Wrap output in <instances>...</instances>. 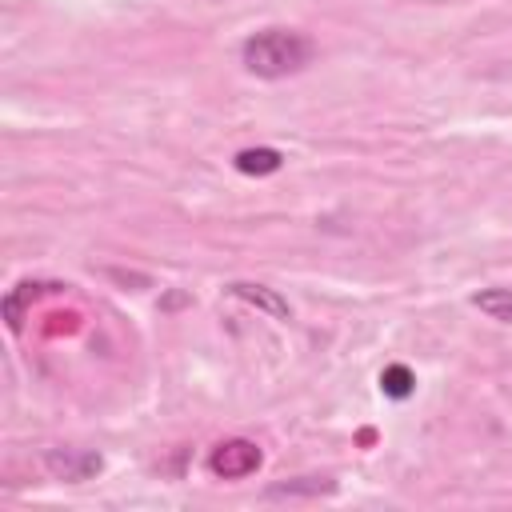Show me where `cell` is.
Listing matches in <instances>:
<instances>
[{"label": "cell", "instance_id": "5", "mask_svg": "<svg viewBox=\"0 0 512 512\" xmlns=\"http://www.w3.org/2000/svg\"><path fill=\"white\" fill-rule=\"evenodd\" d=\"M48 292H64V284H44V280H20L8 296H4V320H8V328L12 332H20L24 328V308L32 304V300H40V296H48Z\"/></svg>", "mask_w": 512, "mask_h": 512}, {"label": "cell", "instance_id": "1", "mask_svg": "<svg viewBox=\"0 0 512 512\" xmlns=\"http://www.w3.org/2000/svg\"><path fill=\"white\" fill-rule=\"evenodd\" d=\"M316 56V44L304 36V32H292V28H264V32H252L244 44H240V60L252 76L260 80H284V76H296L312 64Z\"/></svg>", "mask_w": 512, "mask_h": 512}, {"label": "cell", "instance_id": "4", "mask_svg": "<svg viewBox=\"0 0 512 512\" xmlns=\"http://www.w3.org/2000/svg\"><path fill=\"white\" fill-rule=\"evenodd\" d=\"M228 292L236 296V300H244V304H252V308H260V312H268L272 320H292V304L276 292V288H268V284H252V280H232L228 284Z\"/></svg>", "mask_w": 512, "mask_h": 512}, {"label": "cell", "instance_id": "2", "mask_svg": "<svg viewBox=\"0 0 512 512\" xmlns=\"http://www.w3.org/2000/svg\"><path fill=\"white\" fill-rule=\"evenodd\" d=\"M264 464V452H260V444H252V440H220L212 452H208V472L216 476V480H244V476H252L256 468Z\"/></svg>", "mask_w": 512, "mask_h": 512}, {"label": "cell", "instance_id": "9", "mask_svg": "<svg viewBox=\"0 0 512 512\" xmlns=\"http://www.w3.org/2000/svg\"><path fill=\"white\" fill-rule=\"evenodd\" d=\"M380 388H384V396H392V400H408V396L416 392V376H412L408 364H388V368L380 372Z\"/></svg>", "mask_w": 512, "mask_h": 512}, {"label": "cell", "instance_id": "8", "mask_svg": "<svg viewBox=\"0 0 512 512\" xmlns=\"http://www.w3.org/2000/svg\"><path fill=\"white\" fill-rule=\"evenodd\" d=\"M472 308H480L500 324H512V288H480L472 292Z\"/></svg>", "mask_w": 512, "mask_h": 512}, {"label": "cell", "instance_id": "7", "mask_svg": "<svg viewBox=\"0 0 512 512\" xmlns=\"http://www.w3.org/2000/svg\"><path fill=\"white\" fill-rule=\"evenodd\" d=\"M328 492H336V480H328V476H296V480H284V484H272L264 496H328Z\"/></svg>", "mask_w": 512, "mask_h": 512}, {"label": "cell", "instance_id": "6", "mask_svg": "<svg viewBox=\"0 0 512 512\" xmlns=\"http://www.w3.org/2000/svg\"><path fill=\"white\" fill-rule=\"evenodd\" d=\"M232 168L244 172V176H272V172L284 168V152H280V148H268V144H260V148H240V152L232 156Z\"/></svg>", "mask_w": 512, "mask_h": 512}, {"label": "cell", "instance_id": "3", "mask_svg": "<svg viewBox=\"0 0 512 512\" xmlns=\"http://www.w3.org/2000/svg\"><path fill=\"white\" fill-rule=\"evenodd\" d=\"M44 468L56 480L80 484V480H92L104 468V460H100V452H88V448H48L44 452Z\"/></svg>", "mask_w": 512, "mask_h": 512}]
</instances>
